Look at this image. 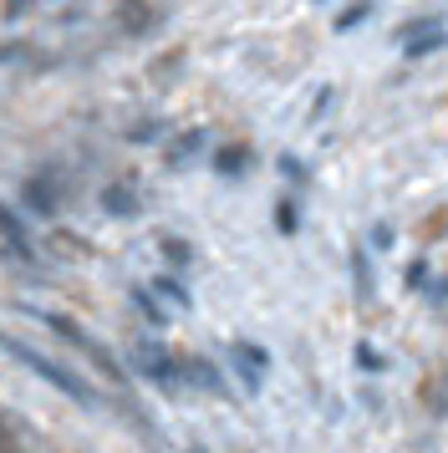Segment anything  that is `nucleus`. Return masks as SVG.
<instances>
[{
  "mask_svg": "<svg viewBox=\"0 0 448 453\" xmlns=\"http://www.w3.org/2000/svg\"><path fill=\"white\" fill-rule=\"evenodd\" d=\"M357 367H362V372H377V367H382V362H377V351L367 347V342L357 347Z\"/></svg>",
  "mask_w": 448,
  "mask_h": 453,
  "instance_id": "ddd939ff",
  "label": "nucleus"
},
{
  "mask_svg": "<svg viewBox=\"0 0 448 453\" xmlns=\"http://www.w3.org/2000/svg\"><path fill=\"white\" fill-rule=\"evenodd\" d=\"M158 290H168V296H174L179 306H189V290H183L179 280H174V275H163V280H158Z\"/></svg>",
  "mask_w": 448,
  "mask_h": 453,
  "instance_id": "f8f14e48",
  "label": "nucleus"
},
{
  "mask_svg": "<svg viewBox=\"0 0 448 453\" xmlns=\"http://www.w3.org/2000/svg\"><path fill=\"white\" fill-rule=\"evenodd\" d=\"M235 357L244 362V372H250V388H255V382H260V367H265V351L250 347V342H235Z\"/></svg>",
  "mask_w": 448,
  "mask_h": 453,
  "instance_id": "6e6552de",
  "label": "nucleus"
},
{
  "mask_svg": "<svg viewBox=\"0 0 448 453\" xmlns=\"http://www.w3.org/2000/svg\"><path fill=\"white\" fill-rule=\"evenodd\" d=\"M102 209H107V214H138V194L122 188V184H112L107 194H102Z\"/></svg>",
  "mask_w": 448,
  "mask_h": 453,
  "instance_id": "0eeeda50",
  "label": "nucleus"
},
{
  "mask_svg": "<svg viewBox=\"0 0 448 453\" xmlns=\"http://www.w3.org/2000/svg\"><path fill=\"white\" fill-rule=\"evenodd\" d=\"M0 234H5V240H11L20 255H31V245H26V229H20V219L11 214V209H0Z\"/></svg>",
  "mask_w": 448,
  "mask_h": 453,
  "instance_id": "1a4fd4ad",
  "label": "nucleus"
},
{
  "mask_svg": "<svg viewBox=\"0 0 448 453\" xmlns=\"http://www.w3.org/2000/svg\"><path fill=\"white\" fill-rule=\"evenodd\" d=\"M46 326H51V331H61V336H66V342H72L77 351H87V357H92V362H97V367L107 372V377H122V372H118V362H112V351L102 347L97 336H87V331H77V326H72V316H46Z\"/></svg>",
  "mask_w": 448,
  "mask_h": 453,
  "instance_id": "f03ea898",
  "label": "nucleus"
},
{
  "mask_svg": "<svg viewBox=\"0 0 448 453\" xmlns=\"http://www.w3.org/2000/svg\"><path fill=\"white\" fill-rule=\"evenodd\" d=\"M179 377H189V382H194V388H204V392H220V388H224L220 372L209 367L204 357H183V362H179Z\"/></svg>",
  "mask_w": 448,
  "mask_h": 453,
  "instance_id": "20e7f679",
  "label": "nucleus"
},
{
  "mask_svg": "<svg viewBox=\"0 0 448 453\" xmlns=\"http://www.w3.org/2000/svg\"><path fill=\"white\" fill-rule=\"evenodd\" d=\"M204 143H209V138H204L199 127H194V133H183L179 143H168V168H183V164H194Z\"/></svg>",
  "mask_w": 448,
  "mask_h": 453,
  "instance_id": "423d86ee",
  "label": "nucleus"
},
{
  "mask_svg": "<svg viewBox=\"0 0 448 453\" xmlns=\"http://www.w3.org/2000/svg\"><path fill=\"white\" fill-rule=\"evenodd\" d=\"M444 42H448V36H444V26H433V31H428L423 42H403V46H407V57H428V51H438Z\"/></svg>",
  "mask_w": 448,
  "mask_h": 453,
  "instance_id": "9d476101",
  "label": "nucleus"
},
{
  "mask_svg": "<svg viewBox=\"0 0 448 453\" xmlns=\"http://www.w3.org/2000/svg\"><path fill=\"white\" fill-rule=\"evenodd\" d=\"M214 168H220V173H240L244 168V148H224L220 158H214Z\"/></svg>",
  "mask_w": 448,
  "mask_h": 453,
  "instance_id": "9b49d317",
  "label": "nucleus"
},
{
  "mask_svg": "<svg viewBox=\"0 0 448 453\" xmlns=\"http://www.w3.org/2000/svg\"><path fill=\"white\" fill-rule=\"evenodd\" d=\"M275 225H281L285 234H290V229H296V209H290V204H281V209H275Z\"/></svg>",
  "mask_w": 448,
  "mask_h": 453,
  "instance_id": "2eb2a0df",
  "label": "nucleus"
},
{
  "mask_svg": "<svg viewBox=\"0 0 448 453\" xmlns=\"http://www.w3.org/2000/svg\"><path fill=\"white\" fill-rule=\"evenodd\" d=\"M0 347L11 351V357H20V362H26V367L36 372L41 382H51L57 392H66L72 403H81V408H92V403H97V392L87 388V382H81L77 372H72V367H61V362H51V357H41L36 347H26V342H16V336H0Z\"/></svg>",
  "mask_w": 448,
  "mask_h": 453,
  "instance_id": "f257e3e1",
  "label": "nucleus"
},
{
  "mask_svg": "<svg viewBox=\"0 0 448 453\" xmlns=\"http://www.w3.org/2000/svg\"><path fill=\"white\" fill-rule=\"evenodd\" d=\"M26 204L36 209V214H51V209L61 204V199H57V184H51L46 173H36V179L26 184Z\"/></svg>",
  "mask_w": 448,
  "mask_h": 453,
  "instance_id": "39448f33",
  "label": "nucleus"
},
{
  "mask_svg": "<svg viewBox=\"0 0 448 453\" xmlns=\"http://www.w3.org/2000/svg\"><path fill=\"white\" fill-rule=\"evenodd\" d=\"M26 5H31V0H5V11H11V16H20Z\"/></svg>",
  "mask_w": 448,
  "mask_h": 453,
  "instance_id": "dca6fc26",
  "label": "nucleus"
},
{
  "mask_svg": "<svg viewBox=\"0 0 448 453\" xmlns=\"http://www.w3.org/2000/svg\"><path fill=\"white\" fill-rule=\"evenodd\" d=\"M158 21H163V5H153V0H122L118 5V26L133 31V36H148Z\"/></svg>",
  "mask_w": 448,
  "mask_h": 453,
  "instance_id": "7ed1b4c3",
  "label": "nucleus"
},
{
  "mask_svg": "<svg viewBox=\"0 0 448 453\" xmlns=\"http://www.w3.org/2000/svg\"><path fill=\"white\" fill-rule=\"evenodd\" d=\"M163 255H168V260H189V245H179V240L168 234V240H163Z\"/></svg>",
  "mask_w": 448,
  "mask_h": 453,
  "instance_id": "4468645a",
  "label": "nucleus"
}]
</instances>
